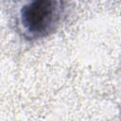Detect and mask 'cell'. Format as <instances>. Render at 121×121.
Returning <instances> with one entry per match:
<instances>
[{
  "label": "cell",
  "mask_w": 121,
  "mask_h": 121,
  "mask_svg": "<svg viewBox=\"0 0 121 121\" xmlns=\"http://www.w3.org/2000/svg\"><path fill=\"white\" fill-rule=\"evenodd\" d=\"M63 10V0H19L18 29L29 41L47 37L58 28Z\"/></svg>",
  "instance_id": "cell-1"
}]
</instances>
